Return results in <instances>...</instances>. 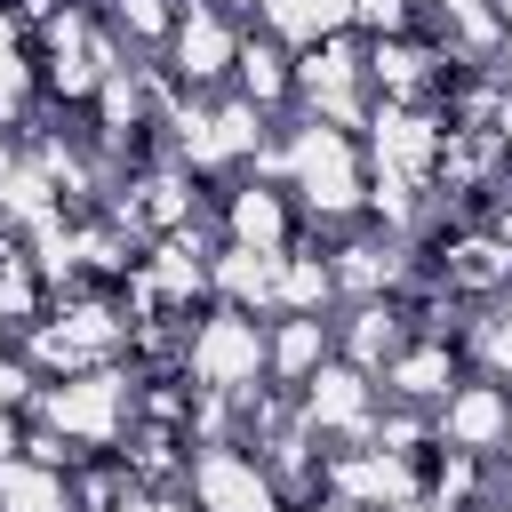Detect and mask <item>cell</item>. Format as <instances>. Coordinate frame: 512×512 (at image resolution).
Listing matches in <instances>:
<instances>
[{"instance_id": "1", "label": "cell", "mask_w": 512, "mask_h": 512, "mask_svg": "<svg viewBox=\"0 0 512 512\" xmlns=\"http://www.w3.org/2000/svg\"><path fill=\"white\" fill-rule=\"evenodd\" d=\"M24 400H32V368L16 352H0V408H24Z\"/></svg>"}]
</instances>
